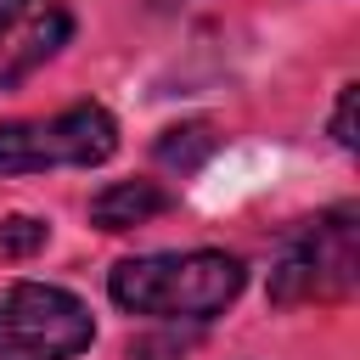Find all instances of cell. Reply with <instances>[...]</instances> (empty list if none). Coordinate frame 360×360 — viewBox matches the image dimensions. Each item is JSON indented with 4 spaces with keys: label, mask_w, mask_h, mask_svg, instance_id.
I'll return each mask as SVG.
<instances>
[{
    "label": "cell",
    "mask_w": 360,
    "mask_h": 360,
    "mask_svg": "<svg viewBox=\"0 0 360 360\" xmlns=\"http://www.w3.org/2000/svg\"><path fill=\"white\" fill-rule=\"evenodd\" d=\"M242 259L219 248H191V253H141L112 264L107 292L129 315L152 321H214L242 298Z\"/></svg>",
    "instance_id": "6da1fadb"
},
{
    "label": "cell",
    "mask_w": 360,
    "mask_h": 360,
    "mask_svg": "<svg viewBox=\"0 0 360 360\" xmlns=\"http://www.w3.org/2000/svg\"><path fill=\"white\" fill-rule=\"evenodd\" d=\"M112 152H118V124L96 101L62 107L51 118H11V124H0V174L96 169Z\"/></svg>",
    "instance_id": "7a4b0ae2"
},
{
    "label": "cell",
    "mask_w": 360,
    "mask_h": 360,
    "mask_svg": "<svg viewBox=\"0 0 360 360\" xmlns=\"http://www.w3.org/2000/svg\"><path fill=\"white\" fill-rule=\"evenodd\" d=\"M96 343L84 298L51 281H17L0 292V360H79Z\"/></svg>",
    "instance_id": "3957f363"
},
{
    "label": "cell",
    "mask_w": 360,
    "mask_h": 360,
    "mask_svg": "<svg viewBox=\"0 0 360 360\" xmlns=\"http://www.w3.org/2000/svg\"><path fill=\"white\" fill-rule=\"evenodd\" d=\"M354 276H360L354 208H332L287 242L281 264L270 270V304H326V298H343Z\"/></svg>",
    "instance_id": "277c9868"
},
{
    "label": "cell",
    "mask_w": 360,
    "mask_h": 360,
    "mask_svg": "<svg viewBox=\"0 0 360 360\" xmlns=\"http://www.w3.org/2000/svg\"><path fill=\"white\" fill-rule=\"evenodd\" d=\"M73 34L68 0H0V90L45 68Z\"/></svg>",
    "instance_id": "5b68a950"
},
{
    "label": "cell",
    "mask_w": 360,
    "mask_h": 360,
    "mask_svg": "<svg viewBox=\"0 0 360 360\" xmlns=\"http://www.w3.org/2000/svg\"><path fill=\"white\" fill-rule=\"evenodd\" d=\"M169 208V191L158 180H112L90 197V225L96 231H135Z\"/></svg>",
    "instance_id": "8992f818"
},
{
    "label": "cell",
    "mask_w": 360,
    "mask_h": 360,
    "mask_svg": "<svg viewBox=\"0 0 360 360\" xmlns=\"http://www.w3.org/2000/svg\"><path fill=\"white\" fill-rule=\"evenodd\" d=\"M158 163L163 169H180V174H197L214 152H219V129L208 124V118H186V124H169L163 135H158Z\"/></svg>",
    "instance_id": "52a82bcc"
},
{
    "label": "cell",
    "mask_w": 360,
    "mask_h": 360,
    "mask_svg": "<svg viewBox=\"0 0 360 360\" xmlns=\"http://www.w3.org/2000/svg\"><path fill=\"white\" fill-rule=\"evenodd\" d=\"M45 236H51V225L45 219H34V214H6L0 219V259H34L39 248H45Z\"/></svg>",
    "instance_id": "ba28073f"
},
{
    "label": "cell",
    "mask_w": 360,
    "mask_h": 360,
    "mask_svg": "<svg viewBox=\"0 0 360 360\" xmlns=\"http://www.w3.org/2000/svg\"><path fill=\"white\" fill-rule=\"evenodd\" d=\"M354 101H360V84H343V96H338V112H332V135H338V146H349L354 152Z\"/></svg>",
    "instance_id": "9c48e42d"
},
{
    "label": "cell",
    "mask_w": 360,
    "mask_h": 360,
    "mask_svg": "<svg viewBox=\"0 0 360 360\" xmlns=\"http://www.w3.org/2000/svg\"><path fill=\"white\" fill-rule=\"evenodd\" d=\"M191 349V338H141V343H129V360H180Z\"/></svg>",
    "instance_id": "30bf717a"
}]
</instances>
